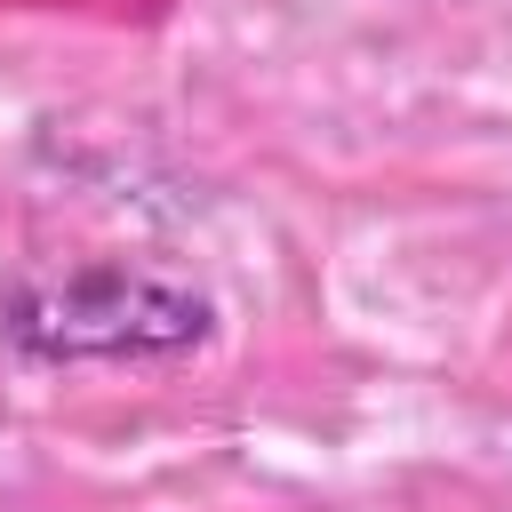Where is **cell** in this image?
Listing matches in <instances>:
<instances>
[{"label": "cell", "instance_id": "obj_1", "mask_svg": "<svg viewBox=\"0 0 512 512\" xmlns=\"http://www.w3.org/2000/svg\"><path fill=\"white\" fill-rule=\"evenodd\" d=\"M216 336V304L144 264H72L24 272L0 296V344L40 368L88 360H184Z\"/></svg>", "mask_w": 512, "mask_h": 512}]
</instances>
